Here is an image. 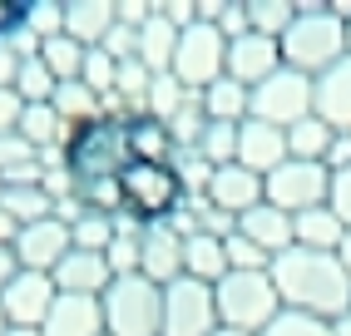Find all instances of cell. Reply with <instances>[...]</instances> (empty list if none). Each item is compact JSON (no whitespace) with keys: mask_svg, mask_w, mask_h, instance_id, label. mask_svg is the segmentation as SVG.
Returning a JSON list of instances; mask_svg holds the SVG:
<instances>
[{"mask_svg":"<svg viewBox=\"0 0 351 336\" xmlns=\"http://www.w3.org/2000/svg\"><path fill=\"white\" fill-rule=\"evenodd\" d=\"M218 322V302H213V287L193 282V277H178L163 287V336H213Z\"/></svg>","mask_w":351,"mask_h":336,"instance_id":"cell-10","label":"cell"},{"mask_svg":"<svg viewBox=\"0 0 351 336\" xmlns=\"http://www.w3.org/2000/svg\"><path fill=\"white\" fill-rule=\"evenodd\" d=\"M326 168H332V173H346V168H351V134H337L332 139V149H326Z\"/></svg>","mask_w":351,"mask_h":336,"instance_id":"cell-48","label":"cell"},{"mask_svg":"<svg viewBox=\"0 0 351 336\" xmlns=\"http://www.w3.org/2000/svg\"><path fill=\"white\" fill-rule=\"evenodd\" d=\"M292 228H297V248H307V252H341V243H346V223L337 218L332 203L297 213Z\"/></svg>","mask_w":351,"mask_h":336,"instance_id":"cell-22","label":"cell"},{"mask_svg":"<svg viewBox=\"0 0 351 336\" xmlns=\"http://www.w3.org/2000/svg\"><path fill=\"white\" fill-rule=\"evenodd\" d=\"M84 55H89V50H84L80 40H69V35H55V40H45V45H40V60H45V69H50L60 84L84 75Z\"/></svg>","mask_w":351,"mask_h":336,"instance_id":"cell-31","label":"cell"},{"mask_svg":"<svg viewBox=\"0 0 351 336\" xmlns=\"http://www.w3.org/2000/svg\"><path fill=\"white\" fill-rule=\"evenodd\" d=\"M50 277H55L60 292H69V297H104L109 282H114L109 257L104 252H80V248H69V257L60 262Z\"/></svg>","mask_w":351,"mask_h":336,"instance_id":"cell-18","label":"cell"},{"mask_svg":"<svg viewBox=\"0 0 351 336\" xmlns=\"http://www.w3.org/2000/svg\"><path fill=\"white\" fill-rule=\"evenodd\" d=\"M223 248H228V272H267L272 267V257L257 248V243H247L243 232L223 237Z\"/></svg>","mask_w":351,"mask_h":336,"instance_id":"cell-39","label":"cell"},{"mask_svg":"<svg viewBox=\"0 0 351 336\" xmlns=\"http://www.w3.org/2000/svg\"><path fill=\"white\" fill-rule=\"evenodd\" d=\"M282 45V64L297 69V75H326L337 60H346V20L332 10V5H317V0H307V5H297V20L287 25V35L277 40Z\"/></svg>","mask_w":351,"mask_h":336,"instance_id":"cell-2","label":"cell"},{"mask_svg":"<svg viewBox=\"0 0 351 336\" xmlns=\"http://www.w3.org/2000/svg\"><path fill=\"white\" fill-rule=\"evenodd\" d=\"M263 183H267V203L292 213V218H297V213H307V208L332 203V168H326V163L287 158L282 168H272Z\"/></svg>","mask_w":351,"mask_h":336,"instance_id":"cell-9","label":"cell"},{"mask_svg":"<svg viewBox=\"0 0 351 336\" xmlns=\"http://www.w3.org/2000/svg\"><path fill=\"white\" fill-rule=\"evenodd\" d=\"M0 208H5L20 228L55 218V198L45 193V183H30V188H0Z\"/></svg>","mask_w":351,"mask_h":336,"instance_id":"cell-30","label":"cell"},{"mask_svg":"<svg viewBox=\"0 0 351 336\" xmlns=\"http://www.w3.org/2000/svg\"><path fill=\"white\" fill-rule=\"evenodd\" d=\"M158 10H163V20H173L178 30L198 25V0H158Z\"/></svg>","mask_w":351,"mask_h":336,"instance_id":"cell-45","label":"cell"},{"mask_svg":"<svg viewBox=\"0 0 351 336\" xmlns=\"http://www.w3.org/2000/svg\"><path fill=\"white\" fill-rule=\"evenodd\" d=\"M124 163H129L124 119L99 114V119H89V124H80L64 143V173L75 183V193L80 188H95V183H114L124 173Z\"/></svg>","mask_w":351,"mask_h":336,"instance_id":"cell-3","label":"cell"},{"mask_svg":"<svg viewBox=\"0 0 351 336\" xmlns=\"http://www.w3.org/2000/svg\"><path fill=\"white\" fill-rule=\"evenodd\" d=\"M213 336H247V331H228V326H218V331H213Z\"/></svg>","mask_w":351,"mask_h":336,"instance_id":"cell-56","label":"cell"},{"mask_svg":"<svg viewBox=\"0 0 351 336\" xmlns=\"http://www.w3.org/2000/svg\"><path fill=\"white\" fill-rule=\"evenodd\" d=\"M193 99V89H183L178 84V75H154V84H149V99H144V114L149 119H158V124H169V119Z\"/></svg>","mask_w":351,"mask_h":336,"instance_id":"cell-32","label":"cell"},{"mask_svg":"<svg viewBox=\"0 0 351 336\" xmlns=\"http://www.w3.org/2000/svg\"><path fill=\"white\" fill-rule=\"evenodd\" d=\"M203 203L228 213V218H243V213H252L257 203H267V183L243 163H223V168H213V178H208Z\"/></svg>","mask_w":351,"mask_h":336,"instance_id":"cell-12","label":"cell"},{"mask_svg":"<svg viewBox=\"0 0 351 336\" xmlns=\"http://www.w3.org/2000/svg\"><path fill=\"white\" fill-rule=\"evenodd\" d=\"M267 272L287 311H307V317H322V322H337L351 311V277L337 252L287 248L282 257H272Z\"/></svg>","mask_w":351,"mask_h":336,"instance_id":"cell-1","label":"cell"},{"mask_svg":"<svg viewBox=\"0 0 351 336\" xmlns=\"http://www.w3.org/2000/svg\"><path fill=\"white\" fill-rule=\"evenodd\" d=\"M213 302H218V322L228 331H247V336H263L282 311L272 272H228L213 287Z\"/></svg>","mask_w":351,"mask_h":336,"instance_id":"cell-5","label":"cell"},{"mask_svg":"<svg viewBox=\"0 0 351 336\" xmlns=\"http://www.w3.org/2000/svg\"><path fill=\"white\" fill-rule=\"evenodd\" d=\"M124 143H129V158H144V163H173V154H178L169 124H158L149 114L124 119Z\"/></svg>","mask_w":351,"mask_h":336,"instance_id":"cell-23","label":"cell"},{"mask_svg":"<svg viewBox=\"0 0 351 336\" xmlns=\"http://www.w3.org/2000/svg\"><path fill=\"white\" fill-rule=\"evenodd\" d=\"M114 232H119V218H104V213H84V218L69 223V248H80V252H109Z\"/></svg>","mask_w":351,"mask_h":336,"instance_id":"cell-33","label":"cell"},{"mask_svg":"<svg viewBox=\"0 0 351 336\" xmlns=\"http://www.w3.org/2000/svg\"><path fill=\"white\" fill-rule=\"evenodd\" d=\"M138 272L154 287H169L183 277V232L173 223H149L138 237Z\"/></svg>","mask_w":351,"mask_h":336,"instance_id":"cell-14","label":"cell"},{"mask_svg":"<svg viewBox=\"0 0 351 336\" xmlns=\"http://www.w3.org/2000/svg\"><path fill=\"white\" fill-rule=\"evenodd\" d=\"M169 75H178L183 89L203 94L213 80L228 75V35L218 25H208V20H198V25H189L178 35V55H173V69Z\"/></svg>","mask_w":351,"mask_h":336,"instance_id":"cell-7","label":"cell"},{"mask_svg":"<svg viewBox=\"0 0 351 336\" xmlns=\"http://www.w3.org/2000/svg\"><path fill=\"white\" fill-rule=\"evenodd\" d=\"M80 80L95 89L99 99H109V94H114V80H119V60H114L104 45H95V50L84 55V75H80Z\"/></svg>","mask_w":351,"mask_h":336,"instance_id":"cell-38","label":"cell"},{"mask_svg":"<svg viewBox=\"0 0 351 336\" xmlns=\"http://www.w3.org/2000/svg\"><path fill=\"white\" fill-rule=\"evenodd\" d=\"M292 20H297V5H287V0H247V25H252L257 35L282 40Z\"/></svg>","mask_w":351,"mask_h":336,"instance_id":"cell-35","label":"cell"},{"mask_svg":"<svg viewBox=\"0 0 351 336\" xmlns=\"http://www.w3.org/2000/svg\"><path fill=\"white\" fill-rule=\"evenodd\" d=\"M178 25L173 20H163V10H154L149 25H138V64L149 69V75H169L173 69V55H178Z\"/></svg>","mask_w":351,"mask_h":336,"instance_id":"cell-24","label":"cell"},{"mask_svg":"<svg viewBox=\"0 0 351 336\" xmlns=\"http://www.w3.org/2000/svg\"><path fill=\"white\" fill-rule=\"evenodd\" d=\"M5 336H40V331H25V326H5Z\"/></svg>","mask_w":351,"mask_h":336,"instance_id":"cell-55","label":"cell"},{"mask_svg":"<svg viewBox=\"0 0 351 336\" xmlns=\"http://www.w3.org/2000/svg\"><path fill=\"white\" fill-rule=\"evenodd\" d=\"M183 277L218 287L228 277V248H223V237H213V232L183 237Z\"/></svg>","mask_w":351,"mask_h":336,"instance_id":"cell-25","label":"cell"},{"mask_svg":"<svg viewBox=\"0 0 351 336\" xmlns=\"http://www.w3.org/2000/svg\"><path fill=\"white\" fill-rule=\"evenodd\" d=\"M25 143H35V149L45 154V149H64L69 143V129L64 119L55 114V104H25V114H20V129H15Z\"/></svg>","mask_w":351,"mask_h":336,"instance_id":"cell-27","label":"cell"},{"mask_svg":"<svg viewBox=\"0 0 351 336\" xmlns=\"http://www.w3.org/2000/svg\"><path fill=\"white\" fill-rule=\"evenodd\" d=\"M238 129H243V124H208L193 154H198L203 163H213V168L238 163Z\"/></svg>","mask_w":351,"mask_h":336,"instance_id":"cell-36","label":"cell"},{"mask_svg":"<svg viewBox=\"0 0 351 336\" xmlns=\"http://www.w3.org/2000/svg\"><path fill=\"white\" fill-rule=\"evenodd\" d=\"M114 25H119V10H114V0H64V35L80 40L84 50L104 45Z\"/></svg>","mask_w":351,"mask_h":336,"instance_id":"cell-21","label":"cell"},{"mask_svg":"<svg viewBox=\"0 0 351 336\" xmlns=\"http://www.w3.org/2000/svg\"><path fill=\"white\" fill-rule=\"evenodd\" d=\"M213 25L228 35V40H238V35H247L252 25H247V0H218V20Z\"/></svg>","mask_w":351,"mask_h":336,"instance_id":"cell-43","label":"cell"},{"mask_svg":"<svg viewBox=\"0 0 351 336\" xmlns=\"http://www.w3.org/2000/svg\"><path fill=\"white\" fill-rule=\"evenodd\" d=\"M5 326H10V322H5V311H0V336H5Z\"/></svg>","mask_w":351,"mask_h":336,"instance_id":"cell-57","label":"cell"},{"mask_svg":"<svg viewBox=\"0 0 351 336\" xmlns=\"http://www.w3.org/2000/svg\"><path fill=\"white\" fill-rule=\"evenodd\" d=\"M15 75H20V55L10 45H0V89H15Z\"/></svg>","mask_w":351,"mask_h":336,"instance_id":"cell-49","label":"cell"},{"mask_svg":"<svg viewBox=\"0 0 351 336\" xmlns=\"http://www.w3.org/2000/svg\"><path fill=\"white\" fill-rule=\"evenodd\" d=\"M138 237H144V223L119 218V232H114V243H109V252H104L114 277H129V272H138Z\"/></svg>","mask_w":351,"mask_h":336,"instance_id":"cell-34","label":"cell"},{"mask_svg":"<svg viewBox=\"0 0 351 336\" xmlns=\"http://www.w3.org/2000/svg\"><path fill=\"white\" fill-rule=\"evenodd\" d=\"M35 158H40L35 143H25L20 134H0V178L15 173V168H25V163H35Z\"/></svg>","mask_w":351,"mask_h":336,"instance_id":"cell-41","label":"cell"},{"mask_svg":"<svg viewBox=\"0 0 351 336\" xmlns=\"http://www.w3.org/2000/svg\"><path fill=\"white\" fill-rule=\"evenodd\" d=\"M104 307V336H163V287H154L144 272L114 277Z\"/></svg>","mask_w":351,"mask_h":336,"instance_id":"cell-6","label":"cell"},{"mask_svg":"<svg viewBox=\"0 0 351 336\" xmlns=\"http://www.w3.org/2000/svg\"><path fill=\"white\" fill-rule=\"evenodd\" d=\"M20 114H25V99H20L15 89H0V134H15Z\"/></svg>","mask_w":351,"mask_h":336,"instance_id":"cell-47","label":"cell"},{"mask_svg":"<svg viewBox=\"0 0 351 336\" xmlns=\"http://www.w3.org/2000/svg\"><path fill=\"white\" fill-rule=\"evenodd\" d=\"M55 114L64 119L69 129H80V124H89V119H99L104 114V99L95 89H89L84 80H64V84H55Z\"/></svg>","mask_w":351,"mask_h":336,"instance_id":"cell-28","label":"cell"},{"mask_svg":"<svg viewBox=\"0 0 351 336\" xmlns=\"http://www.w3.org/2000/svg\"><path fill=\"white\" fill-rule=\"evenodd\" d=\"M263 336H332V322L322 317H307V311H277V322L263 331Z\"/></svg>","mask_w":351,"mask_h":336,"instance_id":"cell-40","label":"cell"},{"mask_svg":"<svg viewBox=\"0 0 351 336\" xmlns=\"http://www.w3.org/2000/svg\"><path fill=\"white\" fill-rule=\"evenodd\" d=\"M307 114H312V80L297 75V69H287V64L252 89L247 119H263V124H272V129H292Z\"/></svg>","mask_w":351,"mask_h":336,"instance_id":"cell-8","label":"cell"},{"mask_svg":"<svg viewBox=\"0 0 351 336\" xmlns=\"http://www.w3.org/2000/svg\"><path fill=\"white\" fill-rule=\"evenodd\" d=\"M20 277V257H15V248H0V292Z\"/></svg>","mask_w":351,"mask_h":336,"instance_id":"cell-50","label":"cell"},{"mask_svg":"<svg viewBox=\"0 0 351 336\" xmlns=\"http://www.w3.org/2000/svg\"><path fill=\"white\" fill-rule=\"evenodd\" d=\"M198 104H203V114H208V124H247L252 89L223 75V80H213V84L198 94Z\"/></svg>","mask_w":351,"mask_h":336,"instance_id":"cell-26","label":"cell"},{"mask_svg":"<svg viewBox=\"0 0 351 336\" xmlns=\"http://www.w3.org/2000/svg\"><path fill=\"white\" fill-rule=\"evenodd\" d=\"M40 336H104V307L99 297H69L60 292Z\"/></svg>","mask_w":351,"mask_h":336,"instance_id":"cell-19","label":"cell"},{"mask_svg":"<svg viewBox=\"0 0 351 336\" xmlns=\"http://www.w3.org/2000/svg\"><path fill=\"white\" fill-rule=\"evenodd\" d=\"M337 257H341V267H346V277H351V232H346V243H341V252H337Z\"/></svg>","mask_w":351,"mask_h":336,"instance_id":"cell-54","label":"cell"},{"mask_svg":"<svg viewBox=\"0 0 351 336\" xmlns=\"http://www.w3.org/2000/svg\"><path fill=\"white\" fill-rule=\"evenodd\" d=\"M104 50L119 60V64H124V60H138V30H134V25H114L109 40H104Z\"/></svg>","mask_w":351,"mask_h":336,"instance_id":"cell-44","label":"cell"},{"mask_svg":"<svg viewBox=\"0 0 351 336\" xmlns=\"http://www.w3.org/2000/svg\"><path fill=\"white\" fill-rule=\"evenodd\" d=\"M15 232H20V223L10 218L5 208H0V248H10V243H15Z\"/></svg>","mask_w":351,"mask_h":336,"instance_id":"cell-51","label":"cell"},{"mask_svg":"<svg viewBox=\"0 0 351 336\" xmlns=\"http://www.w3.org/2000/svg\"><path fill=\"white\" fill-rule=\"evenodd\" d=\"M312 114L337 134H351V55L312 80Z\"/></svg>","mask_w":351,"mask_h":336,"instance_id":"cell-16","label":"cell"},{"mask_svg":"<svg viewBox=\"0 0 351 336\" xmlns=\"http://www.w3.org/2000/svg\"><path fill=\"white\" fill-rule=\"evenodd\" d=\"M173 168H178L183 188H189V198H193V193H203V188H208V178H213V163H203L193 149H189V154H173Z\"/></svg>","mask_w":351,"mask_h":336,"instance_id":"cell-42","label":"cell"},{"mask_svg":"<svg viewBox=\"0 0 351 336\" xmlns=\"http://www.w3.org/2000/svg\"><path fill=\"white\" fill-rule=\"evenodd\" d=\"M332 208H337V218L351 232V168H346V173H332Z\"/></svg>","mask_w":351,"mask_h":336,"instance_id":"cell-46","label":"cell"},{"mask_svg":"<svg viewBox=\"0 0 351 336\" xmlns=\"http://www.w3.org/2000/svg\"><path fill=\"white\" fill-rule=\"evenodd\" d=\"M238 163L252 168L257 178H267L272 168L287 163V129H272L263 119H247L238 129Z\"/></svg>","mask_w":351,"mask_h":336,"instance_id":"cell-17","label":"cell"},{"mask_svg":"<svg viewBox=\"0 0 351 336\" xmlns=\"http://www.w3.org/2000/svg\"><path fill=\"white\" fill-rule=\"evenodd\" d=\"M332 336H351V311H346V317H337V322H332Z\"/></svg>","mask_w":351,"mask_h":336,"instance_id":"cell-53","label":"cell"},{"mask_svg":"<svg viewBox=\"0 0 351 336\" xmlns=\"http://www.w3.org/2000/svg\"><path fill=\"white\" fill-rule=\"evenodd\" d=\"M238 232L247 237V243H257L267 257H282L287 248H297V228H292V213L272 208V203H257L252 213H243L238 218Z\"/></svg>","mask_w":351,"mask_h":336,"instance_id":"cell-20","label":"cell"},{"mask_svg":"<svg viewBox=\"0 0 351 336\" xmlns=\"http://www.w3.org/2000/svg\"><path fill=\"white\" fill-rule=\"evenodd\" d=\"M341 20H346V55H351V5H346V0H337V5H332Z\"/></svg>","mask_w":351,"mask_h":336,"instance_id":"cell-52","label":"cell"},{"mask_svg":"<svg viewBox=\"0 0 351 336\" xmlns=\"http://www.w3.org/2000/svg\"><path fill=\"white\" fill-rule=\"evenodd\" d=\"M337 129L322 124L317 114H307L302 124L287 129V158H302V163H326V149H332Z\"/></svg>","mask_w":351,"mask_h":336,"instance_id":"cell-29","label":"cell"},{"mask_svg":"<svg viewBox=\"0 0 351 336\" xmlns=\"http://www.w3.org/2000/svg\"><path fill=\"white\" fill-rule=\"evenodd\" d=\"M282 69V45H277L272 35H238V40H228V80H238L247 89H257L267 75H277Z\"/></svg>","mask_w":351,"mask_h":336,"instance_id":"cell-15","label":"cell"},{"mask_svg":"<svg viewBox=\"0 0 351 336\" xmlns=\"http://www.w3.org/2000/svg\"><path fill=\"white\" fill-rule=\"evenodd\" d=\"M10 248H15V257H20L25 272H55L60 262L69 257V223H60V218L30 223V228L15 232Z\"/></svg>","mask_w":351,"mask_h":336,"instance_id":"cell-13","label":"cell"},{"mask_svg":"<svg viewBox=\"0 0 351 336\" xmlns=\"http://www.w3.org/2000/svg\"><path fill=\"white\" fill-rule=\"evenodd\" d=\"M55 75H50V69H45V60L35 55V60H20V75H15V94H20V99H25V104H50L55 99Z\"/></svg>","mask_w":351,"mask_h":336,"instance_id":"cell-37","label":"cell"},{"mask_svg":"<svg viewBox=\"0 0 351 336\" xmlns=\"http://www.w3.org/2000/svg\"><path fill=\"white\" fill-rule=\"evenodd\" d=\"M119 198H124V218L149 228V223H169L173 213L183 208V198H189V188H183L173 163L129 158L124 173H119Z\"/></svg>","mask_w":351,"mask_h":336,"instance_id":"cell-4","label":"cell"},{"mask_svg":"<svg viewBox=\"0 0 351 336\" xmlns=\"http://www.w3.org/2000/svg\"><path fill=\"white\" fill-rule=\"evenodd\" d=\"M60 297V287L50 272H25L20 267V277L0 292V311H5L10 326H25V331H40L45 317H50V307Z\"/></svg>","mask_w":351,"mask_h":336,"instance_id":"cell-11","label":"cell"}]
</instances>
